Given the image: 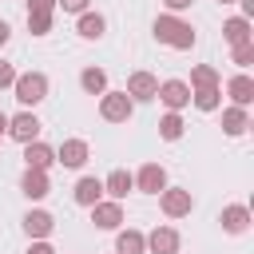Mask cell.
I'll list each match as a JSON object with an SVG mask.
<instances>
[{
	"label": "cell",
	"mask_w": 254,
	"mask_h": 254,
	"mask_svg": "<svg viewBox=\"0 0 254 254\" xmlns=\"http://www.w3.org/2000/svg\"><path fill=\"white\" fill-rule=\"evenodd\" d=\"M151 32H155V40H159V44H167V48H175V52H190V48H194V40H198V36H194V28H190V20L171 16V12L155 16Z\"/></svg>",
	"instance_id": "obj_1"
},
{
	"label": "cell",
	"mask_w": 254,
	"mask_h": 254,
	"mask_svg": "<svg viewBox=\"0 0 254 254\" xmlns=\"http://www.w3.org/2000/svg\"><path fill=\"white\" fill-rule=\"evenodd\" d=\"M48 91H52V83H48L44 71H20L16 83H12V95H16V103H20L24 111H32L36 103H44Z\"/></svg>",
	"instance_id": "obj_2"
},
{
	"label": "cell",
	"mask_w": 254,
	"mask_h": 254,
	"mask_svg": "<svg viewBox=\"0 0 254 254\" xmlns=\"http://www.w3.org/2000/svg\"><path fill=\"white\" fill-rule=\"evenodd\" d=\"M135 115V103H131V95L127 91H103L99 95V119H107V123H127Z\"/></svg>",
	"instance_id": "obj_3"
},
{
	"label": "cell",
	"mask_w": 254,
	"mask_h": 254,
	"mask_svg": "<svg viewBox=\"0 0 254 254\" xmlns=\"http://www.w3.org/2000/svg\"><path fill=\"white\" fill-rule=\"evenodd\" d=\"M155 198H159V210H163L167 218H187V214L194 210V194H190L187 187H163Z\"/></svg>",
	"instance_id": "obj_4"
},
{
	"label": "cell",
	"mask_w": 254,
	"mask_h": 254,
	"mask_svg": "<svg viewBox=\"0 0 254 254\" xmlns=\"http://www.w3.org/2000/svg\"><path fill=\"white\" fill-rule=\"evenodd\" d=\"M40 131H44V123H40L36 111H16V115H8V131H4V135H12V139L24 147V143H36Z\"/></svg>",
	"instance_id": "obj_5"
},
{
	"label": "cell",
	"mask_w": 254,
	"mask_h": 254,
	"mask_svg": "<svg viewBox=\"0 0 254 254\" xmlns=\"http://www.w3.org/2000/svg\"><path fill=\"white\" fill-rule=\"evenodd\" d=\"M127 95H131V103H151L155 99V91H159V75L155 71H147V67H139V71H131L127 75V87H123Z\"/></svg>",
	"instance_id": "obj_6"
},
{
	"label": "cell",
	"mask_w": 254,
	"mask_h": 254,
	"mask_svg": "<svg viewBox=\"0 0 254 254\" xmlns=\"http://www.w3.org/2000/svg\"><path fill=\"white\" fill-rule=\"evenodd\" d=\"M155 99L167 111H183V107H190V87H187V79H163L159 91H155Z\"/></svg>",
	"instance_id": "obj_7"
},
{
	"label": "cell",
	"mask_w": 254,
	"mask_h": 254,
	"mask_svg": "<svg viewBox=\"0 0 254 254\" xmlns=\"http://www.w3.org/2000/svg\"><path fill=\"white\" fill-rule=\"evenodd\" d=\"M87 159H91L87 139H64V143L56 147V163H60V167H67V171H79Z\"/></svg>",
	"instance_id": "obj_8"
},
{
	"label": "cell",
	"mask_w": 254,
	"mask_h": 254,
	"mask_svg": "<svg viewBox=\"0 0 254 254\" xmlns=\"http://www.w3.org/2000/svg\"><path fill=\"white\" fill-rule=\"evenodd\" d=\"M131 179H135V190H143V194H159L163 187H171V183H167V167H163V163H143Z\"/></svg>",
	"instance_id": "obj_9"
},
{
	"label": "cell",
	"mask_w": 254,
	"mask_h": 254,
	"mask_svg": "<svg viewBox=\"0 0 254 254\" xmlns=\"http://www.w3.org/2000/svg\"><path fill=\"white\" fill-rule=\"evenodd\" d=\"M20 194H24L28 202L48 198V194H52V179H48V171H32V167H24V175H20Z\"/></svg>",
	"instance_id": "obj_10"
},
{
	"label": "cell",
	"mask_w": 254,
	"mask_h": 254,
	"mask_svg": "<svg viewBox=\"0 0 254 254\" xmlns=\"http://www.w3.org/2000/svg\"><path fill=\"white\" fill-rule=\"evenodd\" d=\"M91 222H95V230H119V226H123V202L99 198V202L91 206Z\"/></svg>",
	"instance_id": "obj_11"
},
{
	"label": "cell",
	"mask_w": 254,
	"mask_h": 254,
	"mask_svg": "<svg viewBox=\"0 0 254 254\" xmlns=\"http://www.w3.org/2000/svg\"><path fill=\"white\" fill-rule=\"evenodd\" d=\"M183 250V234L175 226H155L147 234V254H179Z\"/></svg>",
	"instance_id": "obj_12"
},
{
	"label": "cell",
	"mask_w": 254,
	"mask_h": 254,
	"mask_svg": "<svg viewBox=\"0 0 254 254\" xmlns=\"http://www.w3.org/2000/svg\"><path fill=\"white\" fill-rule=\"evenodd\" d=\"M218 222H222V230L226 234H246L250 230V206H242V202H226L222 206V214H218Z\"/></svg>",
	"instance_id": "obj_13"
},
{
	"label": "cell",
	"mask_w": 254,
	"mask_h": 254,
	"mask_svg": "<svg viewBox=\"0 0 254 254\" xmlns=\"http://www.w3.org/2000/svg\"><path fill=\"white\" fill-rule=\"evenodd\" d=\"M71 198H75V206H95L99 198H103V179H95V175H83V179H75V187H71Z\"/></svg>",
	"instance_id": "obj_14"
},
{
	"label": "cell",
	"mask_w": 254,
	"mask_h": 254,
	"mask_svg": "<svg viewBox=\"0 0 254 254\" xmlns=\"http://www.w3.org/2000/svg\"><path fill=\"white\" fill-rule=\"evenodd\" d=\"M222 40H226L230 48L254 44V24H250L246 16H230V20H222Z\"/></svg>",
	"instance_id": "obj_15"
},
{
	"label": "cell",
	"mask_w": 254,
	"mask_h": 254,
	"mask_svg": "<svg viewBox=\"0 0 254 254\" xmlns=\"http://www.w3.org/2000/svg\"><path fill=\"white\" fill-rule=\"evenodd\" d=\"M226 95H230V107H250V103H254V79H250L246 71L230 75V79H226Z\"/></svg>",
	"instance_id": "obj_16"
},
{
	"label": "cell",
	"mask_w": 254,
	"mask_h": 254,
	"mask_svg": "<svg viewBox=\"0 0 254 254\" xmlns=\"http://www.w3.org/2000/svg\"><path fill=\"white\" fill-rule=\"evenodd\" d=\"M56 230V218L48 214V210H40V206H32L28 214H24V234L32 238V242H40V238H48Z\"/></svg>",
	"instance_id": "obj_17"
},
{
	"label": "cell",
	"mask_w": 254,
	"mask_h": 254,
	"mask_svg": "<svg viewBox=\"0 0 254 254\" xmlns=\"http://www.w3.org/2000/svg\"><path fill=\"white\" fill-rule=\"evenodd\" d=\"M250 131V107H222V135L242 139Z\"/></svg>",
	"instance_id": "obj_18"
},
{
	"label": "cell",
	"mask_w": 254,
	"mask_h": 254,
	"mask_svg": "<svg viewBox=\"0 0 254 254\" xmlns=\"http://www.w3.org/2000/svg\"><path fill=\"white\" fill-rule=\"evenodd\" d=\"M52 163H56V147H48L44 139L24 143V167H32V171H48Z\"/></svg>",
	"instance_id": "obj_19"
},
{
	"label": "cell",
	"mask_w": 254,
	"mask_h": 254,
	"mask_svg": "<svg viewBox=\"0 0 254 254\" xmlns=\"http://www.w3.org/2000/svg\"><path fill=\"white\" fill-rule=\"evenodd\" d=\"M135 190V179H131V171H111L107 179H103V198H115V202H123L127 194Z\"/></svg>",
	"instance_id": "obj_20"
},
{
	"label": "cell",
	"mask_w": 254,
	"mask_h": 254,
	"mask_svg": "<svg viewBox=\"0 0 254 254\" xmlns=\"http://www.w3.org/2000/svg\"><path fill=\"white\" fill-rule=\"evenodd\" d=\"M115 254H147V234L135 226H119L115 230Z\"/></svg>",
	"instance_id": "obj_21"
},
{
	"label": "cell",
	"mask_w": 254,
	"mask_h": 254,
	"mask_svg": "<svg viewBox=\"0 0 254 254\" xmlns=\"http://www.w3.org/2000/svg\"><path fill=\"white\" fill-rule=\"evenodd\" d=\"M75 32H79V40H103V32H107V20H103V12H83L79 20H75Z\"/></svg>",
	"instance_id": "obj_22"
},
{
	"label": "cell",
	"mask_w": 254,
	"mask_h": 254,
	"mask_svg": "<svg viewBox=\"0 0 254 254\" xmlns=\"http://www.w3.org/2000/svg\"><path fill=\"white\" fill-rule=\"evenodd\" d=\"M187 87H190V91H198V87H222V75H218V67H214V64H194V67H190Z\"/></svg>",
	"instance_id": "obj_23"
},
{
	"label": "cell",
	"mask_w": 254,
	"mask_h": 254,
	"mask_svg": "<svg viewBox=\"0 0 254 254\" xmlns=\"http://www.w3.org/2000/svg\"><path fill=\"white\" fill-rule=\"evenodd\" d=\"M187 135V119H183V111H167L163 119H159V139L163 143H179Z\"/></svg>",
	"instance_id": "obj_24"
},
{
	"label": "cell",
	"mask_w": 254,
	"mask_h": 254,
	"mask_svg": "<svg viewBox=\"0 0 254 254\" xmlns=\"http://www.w3.org/2000/svg\"><path fill=\"white\" fill-rule=\"evenodd\" d=\"M79 87H83L87 95H103V91H107V71L95 67V64L83 67V71H79Z\"/></svg>",
	"instance_id": "obj_25"
},
{
	"label": "cell",
	"mask_w": 254,
	"mask_h": 254,
	"mask_svg": "<svg viewBox=\"0 0 254 254\" xmlns=\"http://www.w3.org/2000/svg\"><path fill=\"white\" fill-rule=\"evenodd\" d=\"M190 103L198 107V111H218L222 107V87H198V91H190Z\"/></svg>",
	"instance_id": "obj_26"
},
{
	"label": "cell",
	"mask_w": 254,
	"mask_h": 254,
	"mask_svg": "<svg viewBox=\"0 0 254 254\" xmlns=\"http://www.w3.org/2000/svg\"><path fill=\"white\" fill-rule=\"evenodd\" d=\"M230 64H234L238 71H246V67L254 64V44H238V48H230Z\"/></svg>",
	"instance_id": "obj_27"
},
{
	"label": "cell",
	"mask_w": 254,
	"mask_h": 254,
	"mask_svg": "<svg viewBox=\"0 0 254 254\" xmlns=\"http://www.w3.org/2000/svg\"><path fill=\"white\" fill-rule=\"evenodd\" d=\"M28 16H56V0H24Z\"/></svg>",
	"instance_id": "obj_28"
},
{
	"label": "cell",
	"mask_w": 254,
	"mask_h": 254,
	"mask_svg": "<svg viewBox=\"0 0 254 254\" xmlns=\"http://www.w3.org/2000/svg\"><path fill=\"white\" fill-rule=\"evenodd\" d=\"M28 32L32 36H48L52 32V16H28Z\"/></svg>",
	"instance_id": "obj_29"
},
{
	"label": "cell",
	"mask_w": 254,
	"mask_h": 254,
	"mask_svg": "<svg viewBox=\"0 0 254 254\" xmlns=\"http://www.w3.org/2000/svg\"><path fill=\"white\" fill-rule=\"evenodd\" d=\"M56 8H64V12H71V16H83V12L91 8V0H56Z\"/></svg>",
	"instance_id": "obj_30"
},
{
	"label": "cell",
	"mask_w": 254,
	"mask_h": 254,
	"mask_svg": "<svg viewBox=\"0 0 254 254\" xmlns=\"http://www.w3.org/2000/svg\"><path fill=\"white\" fill-rule=\"evenodd\" d=\"M16 75H20V71H16L8 60H0V91H4V87H12V83H16Z\"/></svg>",
	"instance_id": "obj_31"
},
{
	"label": "cell",
	"mask_w": 254,
	"mask_h": 254,
	"mask_svg": "<svg viewBox=\"0 0 254 254\" xmlns=\"http://www.w3.org/2000/svg\"><path fill=\"white\" fill-rule=\"evenodd\" d=\"M190 4H194V0H163V8H167L171 16H183V12L190 8Z\"/></svg>",
	"instance_id": "obj_32"
},
{
	"label": "cell",
	"mask_w": 254,
	"mask_h": 254,
	"mask_svg": "<svg viewBox=\"0 0 254 254\" xmlns=\"http://www.w3.org/2000/svg\"><path fill=\"white\" fill-rule=\"evenodd\" d=\"M24 254H56V246L48 242V238H40V242H28V250Z\"/></svg>",
	"instance_id": "obj_33"
},
{
	"label": "cell",
	"mask_w": 254,
	"mask_h": 254,
	"mask_svg": "<svg viewBox=\"0 0 254 254\" xmlns=\"http://www.w3.org/2000/svg\"><path fill=\"white\" fill-rule=\"evenodd\" d=\"M8 40H12V24H8V20H0V48H4Z\"/></svg>",
	"instance_id": "obj_34"
},
{
	"label": "cell",
	"mask_w": 254,
	"mask_h": 254,
	"mask_svg": "<svg viewBox=\"0 0 254 254\" xmlns=\"http://www.w3.org/2000/svg\"><path fill=\"white\" fill-rule=\"evenodd\" d=\"M238 8H242V12H238V16H246V20H250V16H254V0H238Z\"/></svg>",
	"instance_id": "obj_35"
},
{
	"label": "cell",
	"mask_w": 254,
	"mask_h": 254,
	"mask_svg": "<svg viewBox=\"0 0 254 254\" xmlns=\"http://www.w3.org/2000/svg\"><path fill=\"white\" fill-rule=\"evenodd\" d=\"M4 131H8V115L0 111V135H4Z\"/></svg>",
	"instance_id": "obj_36"
},
{
	"label": "cell",
	"mask_w": 254,
	"mask_h": 254,
	"mask_svg": "<svg viewBox=\"0 0 254 254\" xmlns=\"http://www.w3.org/2000/svg\"><path fill=\"white\" fill-rule=\"evenodd\" d=\"M218 4H238V0H218Z\"/></svg>",
	"instance_id": "obj_37"
},
{
	"label": "cell",
	"mask_w": 254,
	"mask_h": 254,
	"mask_svg": "<svg viewBox=\"0 0 254 254\" xmlns=\"http://www.w3.org/2000/svg\"><path fill=\"white\" fill-rule=\"evenodd\" d=\"M0 143H4V135H0Z\"/></svg>",
	"instance_id": "obj_38"
}]
</instances>
